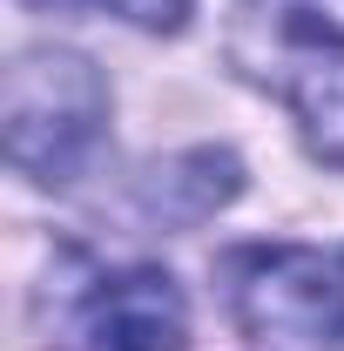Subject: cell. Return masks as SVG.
Instances as JSON below:
<instances>
[{"instance_id":"6da1fadb","label":"cell","mask_w":344,"mask_h":351,"mask_svg":"<svg viewBox=\"0 0 344 351\" xmlns=\"http://www.w3.org/2000/svg\"><path fill=\"white\" fill-rule=\"evenodd\" d=\"M108 122V82L75 47H27L7 68V162L34 182H68Z\"/></svg>"},{"instance_id":"3957f363","label":"cell","mask_w":344,"mask_h":351,"mask_svg":"<svg viewBox=\"0 0 344 351\" xmlns=\"http://www.w3.org/2000/svg\"><path fill=\"white\" fill-rule=\"evenodd\" d=\"M88 351H182L189 345V304L162 263H129L95 277L82 298Z\"/></svg>"},{"instance_id":"52a82bcc","label":"cell","mask_w":344,"mask_h":351,"mask_svg":"<svg viewBox=\"0 0 344 351\" xmlns=\"http://www.w3.org/2000/svg\"><path fill=\"white\" fill-rule=\"evenodd\" d=\"M27 7H115L142 27H182L189 21V0H27Z\"/></svg>"},{"instance_id":"8992f818","label":"cell","mask_w":344,"mask_h":351,"mask_svg":"<svg viewBox=\"0 0 344 351\" xmlns=\"http://www.w3.org/2000/svg\"><path fill=\"white\" fill-rule=\"evenodd\" d=\"M297 47H344V0H250Z\"/></svg>"},{"instance_id":"277c9868","label":"cell","mask_w":344,"mask_h":351,"mask_svg":"<svg viewBox=\"0 0 344 351\" xmlns=\"http://www.w3.org/2000/svg\"><path fill=\"white\" fill-rule=\"evenodd\" d=\"M284 95H291V115H297L310 156L344 169V47H297Z\"/></svg>"},{"instance_id":"5b68a950","label":"cell","mask_w":344,"mask_h":351,"mask_svg":"<svg viewBox=\"0 0 344 351\" xmlns=\"http://www.w3.org/2000/svg\"><path fill=\"white\" fill-rule=\"evenodd\" d=\"M236 189H243L236 156H223V149H189V156H175V162L156 169V182H149V210L189 223V217H210L216 203H230Z\"/></svg>"},{"instance_id":"7a4b0ae2","label":"cell","mask_w":344,"mask_h":351,"mask_svg":"<svg viewBox=\"0 0 344 351\" xmlns=\"http://www.w3.org/2000/svg\"><path fill=\"white\" fill-rule=\"evenodd\" d=\"M230 304H236V324L250 338L324 351L344 331V277L317 250L263 243V250L230 257Z\"/></svg>"}]
</instances>
